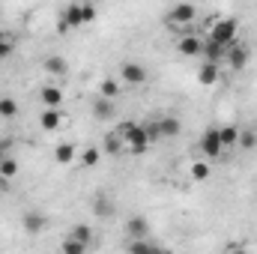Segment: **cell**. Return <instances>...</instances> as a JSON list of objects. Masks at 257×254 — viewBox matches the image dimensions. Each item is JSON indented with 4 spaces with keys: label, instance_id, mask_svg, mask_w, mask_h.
Masks as SVG:
<instances>
[{
    "label": "cell",
    "instance_id": "1",
    "mask_svg": "<svg viewBox=\"0 0 257 254\" xmlns=\"http://www.w3.org/2000/svg\"><path fill=\"white\" fill-rule=\"evenodd\" d=\"M117 135L123 138V144H126L128 150L135 153V156H141L147 147H150V138H147V129L138 126V123H120L117 129Z\"/></svg>",
    "mask_w": 257,
    "mask_h": 254
},
{
    "label": "cell",
    "instance_id": "2",
    "mask_svg": "<svg viewBox=\"0 0 257 254\" xmlns=\"http://www.w3.org/2000/svg\"><path fill=\"white\" fill-rule=\"evenodd\" d=\"M236 30H239L236 18H221V21H215V24H212L209 39H212V42H218V45H230V42H236Z\"/></svg>",
    "mask_w": 257,
    "mask_h": 254
},
{
    "label": "cell",
    "instance_id": "3",
    "mask_svg": "<svg viewBox=\"0 0 257 254\" xmlns=\"http://www.w3.org/2000/svg\"><path fill=\"white\" fill-rule=\"evenodd\" d=\"M200 153H203L206 159H218V156L224 153V144H221V138H218V129H206V132L200 135Z\"/></svg>",
    "mask_w": 257,
    "mask_h": 254
},
{
    "label": "cell",
    "instance_id": "4",
    "mask_svg": "<svg viewBox=\"0 0 257 254\" xmlns=\"http://www.w3.org/2000/svg\"><path fill=\"white\" fill-rule=\"evenodd\" d=\"M248 57H251V51L245 48V45H239V42H230L227 45V51H224V63L230 66V69H245V63H248Z\"/></svg>",
    "mask_w": 257,
    "mask_h": 254
},
{
    "label": "cell",
    "instance_id": "5",
    "mask_svg": "<svg viewBox=\"0 0 257 254\" xmlns=\"http://www.w3.org/2000/svg\"><path fill=\"white\" fill-rule=\"evenodd\" d=\"M120 78L126 81L128 87H141L147 81V69L141 63H135V60H126V63L120 66Z\"/></svg>",
    "mask_w": 257,
    "mask_h": 254
},
{
    "label": "cell",
    "instance_id": "6",
    "mask_svg": "<svg viewBox=\"0 0 257 254\" xmlns=\"http://www.w3.org/2000/svg\"><path fill=\"white\" fill-rule=\"evenodd\" d=\"M194 15H197L194 3H177V6H171V12H168V21H171V24H192Z\"/></svg>",
    "mask_w": 257,
    "mask_h": 254
},
{
    "label": "cell",
    "instance_id": "7",
    "mask_svg": "<svg viewBox=\"0 0 257 254\" xmlns=\"http://www.w3.org/2000/svg\"><path fill=\"white\" fill-rule=\"evenodd\" d=\"M177 51L183 57H203V39L200 36H183L177 42Z\"/></svg>",
    "mask_w": 257,
    "mask_h": 254
},
{
    "label": "cell",
    "instance_id": "8",
    "mask_svg": "<svg viewBox=\"0 0 257 254\" xmlns=\"http://www.w3.org/2000/svg\"><path fill=\"white\" fill-rule=\"evenodd\" d=\"M126 233H128V239L147 236V233H150V221H147L144 215H132V218H126Z\"/></svg>",
    "mask_w": 257,
    "mask_h": 254
},
{
    "label": "cell",
    "instance_id": "9",
    "mask_svg": "<svg viewBox=\"0 0 257 254\" xmlns=\"http://www.w3.org/2000/svg\"><path fill=\"white\" fill-rule=\"evenodd\" d=\"M81 24H84V18H81V3L72 0V3L63 9V24H60V27L69 30V27H81Z\"/></svg>",
    "mask_w": 257,
    "mask_h": 254
},
{
    "label": "cell",
    "instance_id": "10",
    "mask_svg": "<svg viewBox=\"0 0 257 254\" xmlns=\"http://www.w3.org/2000/svg\"><path fill=\"white\" fill-rule=\"evenodd\" d=\"M197 81H200V87H212V84L218 81V63H212V60L200 63V69H197Z\"/></svg>",
    "mask_w": 257,
    "mask_h": 254
},
{
    "label": "cell",
    "instance_id": "11",
    "mask_svg": "<svg viewBox=\"0 0 257 254\" xmlns=\"http://www.w3.org/2000/svg\"><path fill=\"white\" fill-rule=\"evenodd\" d=\"M60 123H63L60 108H45V111H42V117H39V126L45 129V132H57Z\"/></svg>",
    "mask_w": 257,
    "mask_h": 254
},
{
    "label": "cell",
    "instance_id": "12",
    "mask_svg": "<svg viewBox=\"0 0 257 254\" xmlns=\"http://www.w3.org/2000/svg\"><path fill=\"white\" fill-rule=\"evenodd\" d=\"M42 102H45V108H60L63 105V90L57 84H45L42 87Z\"/></svg>",
    "mask_w": 257,
    "mask_h": 254
},
{
    "label": "cell",
    "instance_id": "13",
    "mask_svg": "<svg viewBox=\"0 0 257 254\" xmlns=\"http://www.w3.org/2000/svg\"><path fill=\"white\" fill-rule=\"evenodd\" d=\"M21 224H24V230H27V233H42L48 221H45V215H42V212H24Z\"/></svg>",
    "mask_w": 257,
    "mask_h": 254
},
{
    "label": "cell",
    "instance_id": "14",
    "mask_svg": "<svg viewBox=\"0 0 257 254\" xmlns=\"http://www.w3.org/2000/svg\"><path fill=\"white\" fill-rule=\"evenodd\" d=\"M93 117H96V120H111V117H114V105H111V99H105V96L96 99V102H93Z\"/></svg>",
    "mask_w": 257,
    "mask_h": 254
},
{
    "label": "cell",
    "instance_id": "15",
    "mask_svg": "<svg viewBox=\"0 0 257 254\" xmlns=\"http://www.w3.org/2000/svg\"><path fill=\"white\" fill-rule=\"evenodd\" d=\"M159 129H162V138H177L183 132V123L177 117H162L159 120Z\"/></svg>",
    "mask_w": 257,
    "mask_h": 254
},
{
    "label": "cell",
    "instance_id": "16",
    "mask_svg": "<svg viewBox=\"0 0 257 254\" xmlns=\"http://www.w3.org/2000/svg\"><path fill=\"white\" fill-rule=\"evenodd\" d=\"M75 156H78L75 144H57V150H54V159H57V165H69V162H75Z\"/></svg>",
    "mask_w": 257,
    "mask_h": 254
},
{
    "label": "cell",
    "instance_id": "17",
    "mask_svg": "<svg viewBox=\"0 0 257 254\" xmlns=\"http://www.w3.org/2000/svg\"><path fill=\"white\" fill-rule=\"evenodd\" d=\"M120 90H123V87H120V81H117V78H102V84H99V93H102L105 99H114Z\"/></svg>",
    "mask_w": 257,
    "mask_h": 254
},
{
    "label": "cell",
    "instance_id": "18",
    "mask_svg": "<svg viewBox=\"0 0 257 254\" xmlns=\"http://www.w3.org/2000/svg\"><path fill=\"white\" fill-rule=\"evenodd\" d=\"M15 51V36L12 33H0V60H9Z\"/></svg>",
    "mask_w": 257,
    "mask_h": 254
},
{
    "label": "cell",
    "instance_id": "19",
    "mask_svg": "<svg viewBox=\"0 0 257 254\" xmlns=\"http://www.w3.org/2000/svg\"><path fill=\"white\" fill-rule=\"evenodd\" d=\"M153 248H162V245H159V242H153V239H144V236H141V239H132V242H128V251H132V254L153 251Z\"/></svg>",
    "mask_w": 257,
    "mask_h": 254
},
{
    "label": "cell",
    "instance_id": "20",
    "mask_svg": "<svg viewBox=\"0 0 257 254\" xmlns=\"http://www.w3.org/2000/svg\"><path fill=\"white\" fill-rule=\"evenodd\" d=\"M218 138H221V144H224V147H233V144L239 141V129H236V126H221V129H218Z\"/></svg>",
    "mask_w": 257,
    "mask_h": 254
},
{
    "label": "cell",
    "instance_id": "21",
    "mask_svg": "<svg viewBox=\"0 0 257 254\" xmlns=\"http://www.w3.org/2000/svg\"><path fill=\"white\" fill-rule=\"evenodd\" d=\"M69 236H75V239H81L84 245H90V242H93V227H87V224H75V227L69 230Z\"/></svg>",
    "mask_w": 257,
    "mask_h": 254
},
{
    "label": "cell",
    "instance_id": "22",
    "mask_svg": "<svg viewBox=\"0 0 257 254\" xmlns=\"http://www.w3.org/2000/svg\"><path fill=\"white\" fill-rule=\"evenodd\" d=\"M0 174H3V177H9V180L18 174V162H15L9 153H6V156H0Z\"/></svg>",
    "mask_w": 257,
    "mask_h": 254
},
{
    "label": "cell",
    "instance_id": "23",
    "mask_svg": "<svg viewBox=\"0 0 257 254\" xmlns=\"http://www.w3.org/2000/svg\"><path fill=\"white\" fill-rule=\"evenodd\" d=\"M15 114H18V102L9 99V96H3V99H0V117H3V120H12Z\"/></svg>",
    "mask_w": 257,
    "mask_h": 254
},
{
    "label": "cell",
    "instance_id": "24",
    "mask_svg": "<svg viewBox=\"0 0 257 254\" xmlns=\"http://www.w3.org/2000/svg\"><path fill=\"white\" fill-rule=\"evenodd\" d=\"M66 69H69V66H66L63 57H48V60H45V72H51V75H57V78L66 75Z\"/></svg>",
    "mask_w": 257,
    "mask_h": 254
},
{
    "label": "cell",
    "instance_id": "25",
    "mask_svg": "<svg viewBox=\"0 0 257 254\" xmlns=\"http://www.w3.org/2000/svg\"><path fill=\"white\" fill-rule=\"evenodd\" d=\"M99 159H102V153H99L96 147H87V150L81 153V165H84V168H96Z\"/></svg>",
    "mask_w": 257,
    "mask_h": 254
},
{
    "label": "cell",
    "instance_id": "26",
    "mask_svg": "<svg viewBox=\"0 0 257 254\" xmlns=\"http://www.w3.org/2000/svg\"><path fill=\"white\" fill-rule=\"evenodd\" d=\"M242 150H254L257 147V132L254 129H245V132H239V141H236Z\"/></svg>",
    "mask_w": 257,
    "mask_h": 254
},
{
    "label": "cell",
    "instance_id": "27",
    "mask_svg": "<svg viewBox=\"0 0 257 254\" xmlns=\"http://www.w3.org/2000/svg\"><path fill=\"white\" fill-rule=\"evenodd\" d=\"M60 248H63L66 254H84L87 248H90V245H84L81 239H75V236H69V239H66L63 245H60Z\"/></svg>",
    "mask_w": 257,
    "mask_h": 254
},
{
    "label": "cell",
    "instance_id": "28",
    "mask_svg": "<svg viewBox=\"0 0 257 254\" xmlns=\"http://www.w3.org/2000/svg\"><path fill=\"white\" fill-rule=\"evenodd\" d=\"M93 212H96V215H102V218H108V215L114 212V206H111V200H108V197H99V200H96V206H93Z\"/></svg>",
    "mask_w": 257,
    "mask_h": 254
},
{
    "label": "cell",
    "instance_id": "29",
    "mask_svg": "<svg viewBox=\"0 0 257 254\" xmlns=\"http://www.w3.org/2000/svg\"><path fill=\"white\" fill-rule=\"evenodd\" d=\"M120 141H123V138H120L117 132H114V135H108V141H105V150H108L111 156H120V150H123V147H120Z\"/></svg>",
    "mask_w": 257,
    "mask_h": 254
},
{
    "label": "cell",
    "instance_id": "30",
    "mask_svg": "<svg viewBox=\"0 0 257 254\" xmlns=\"http://www.w3.org/2000/svg\"><path fill=\"white\" fill-rule=\"evenodd\" d=\"M192 177L203 183V180L209 177V165H206V162H194V165H192Z\"/></svg>",
    "mask_w": 257,
    "mask_h": 254
},
{
    "label": "cell",
    "instance_id": "31",
    "mask_svg": "<svg viewBox=\"0 0 257 254\" xmlns=\"http://www.w3.org/2000/svg\"><path fill=\"white\" fill-rule=\"evenodd\" d=\"M96 6L93 3H81V18H84V24H90V21H96Z\"/></svg>",
    "mask_w": 257,
    "mask_h": 254
},
{
    "label": "cell",
    "instance_id": "32",
    "mask_svg": "<svg viewBox=\"0 0 257 254\" xmlns=\"http://www.w3.org/2000/svg\"><path fill=\"white\" fill-rule=\"evenodd\" d=\"M144 129H147V138H150V144L162 138V129H159V120H153V123H147Z\"/></svg>",
    "mask_w": 257,
    "mask_h": 254
},
{
    "label": "cell",
    "instance_id": "33",
    "mask_svg": "<svg viewBox=\"0 0 257 254\" xmlns=\"http://www.w3.org/2000/svg\"><path fill=\"white\" fill-rule=\"evenodd\" d=\"M0 191H9V177L0 174Z\"/></svg>",
    "mask_w": 257,
    "mask_h": 254
},
{
    "label": "cell",
    "instance_id": "34",
    "mask_svg": "<svg viewBox=\"0 0 257 254\" xmlns=\"http://www.w3.org/2000/svg\"><path fill=\"white\" fill-rule=\"evenodd\" d=\"M78 3H93V0H78Z\"/></svg>",
    "mask_w": 257,
    "mask_h": 254
}]
</instances>
